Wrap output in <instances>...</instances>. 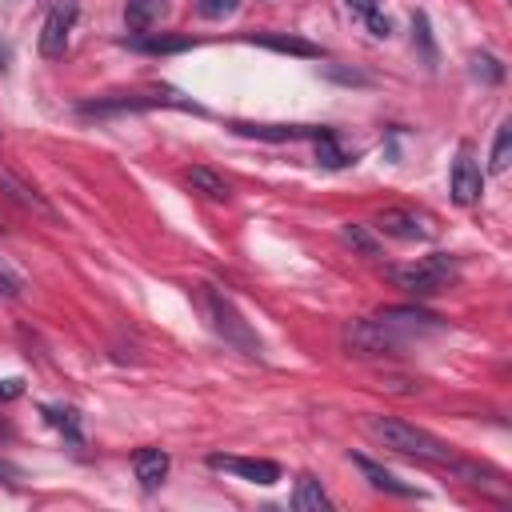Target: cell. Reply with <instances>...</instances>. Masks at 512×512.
I'll return each instance as SVG.
<instances>
[{"label":"cell","mask_w":512,"mask_h":512,"mask_svg":"<svg viewBox=\"0 0 512 512\" xmlns=\"http://www.w3.org/2000/svg\"><path fill=\"white\" fill-rule=\"evenodd\" d=\"M364 20H368L372 36H388V32H392V20H388V16H380V12H368Z\"/></svg>","instance_id":"4316f807"},{"label":"cell","mask_w":512,"mask_h":512,"mask_svg":"<svg viewBox=\"0 0 512 512\" xmlns=\"http://www.w3.org/2000/svg\"><path fill=\"white\" fill-rule=\"evenodd\" d=\"M184 184H188L192 192L208 196V200H228V196H232V184H228L220 172L204 168V164H192V168H184Z\"/></svg>","instance_id":"9a60e30c"},{"label":"cell","mask_w":512,"mask_h":512,"mask_svg":"<svg viewBox=\"0 0 512 512\" xmlns=\"http://www.w3.org/2000/svg\"><path fill=\"white\" fill-rule=\"evenodd\" d=\"M0 296H20V280H16V276H8V272H4V264H0Z\"/></svg>","instance_id":"f1b7e54d"},{"label":"cell","mask_w":512,"mask_h":512,"mask_svg":"<svg viewBox=\"0 0 512 512\" xmlns=\"http://www.w3.org/2000/svg\"><path fill=\"white\" fill-rule=\"evenodd\" d=\"M196 304H200L208 328H212L228 348H236V352L248 356V360H260V356H264L260 336L252 332V324L236 312V304H232L220 288H212V284H196Z\"/></svg>","instance_id":"7a4b0ae2"},{"label":"cell","mask_w":512,"mask_h":512,"mask_svg":"<svg viewBox=\"0 0 512 512\" xmlns=\"http://www.w3.org/2000/svg\"><path fill=\"white\" fill-rule=\"evenodd\" d=\"M124 44L136 52H184V48H192L188 36H128Z\"/></svg>","instance_id":"d6986e66"},{"label":"cell","mask_w":512,"mask_h":512,"mask_svg":"<svg viewBox=\"0 0 512 512\" xmlns=\"http://www.w3.org/2000/svg\"><path fill=\"white\" fill-rule=\"evenodd\" d=\"M412 44L420 48L424 64L436 68V40H432V28H428V16L424 12H412Z\"/></svg>","instance_id":"ffe728a7"},{"label":"cell","mask_w":512,"mask_h":512,"mask_svg":"<svg viewBox=\"0 0 512 512\" xmlns=\"http://www.w3.org/2000/svg\"><path fill=\"white\" fill-rule=\"evenodd\" d=\"M464 484H472V488H480V492H496V496H508V484H504V476L496 472V468H484V464H476V460H456L452 456V464H448Z\"/></svg>","instance_id":"4fadbf2b"},{"label":"cell","mask_w":512,"mask_h":512,"mask_svg":"<svg viewBox=\"0 0 512 512\" xmlns=\"http://www.w3.org/2000/svg\"><path fill=\"white\" fill-rule=\"evenodd\" d=\"M352 464L360 468V476L376 488V492H388V496H416V488L412 484H404V480H396L388 468H380L376 460H368V456H352Z\"/></svg>","instance_id":"5bb4252c"},{"label":"cell","mask_w":512,"mask_h":512,"mask_svg":"<svg viewBox=\"0 0 512 512\" xmlns=\"http://www.w3.org/2000/svg\"><path fill=\"white\" fill-rule=\"evenodd\" d=\"M0 196H4V200H12L20 212H28V216L44 220V224H60V212L44 200V192H40L32 180H24L8 160H0Z\"/></svg>","instance_id":"5b68a950"},{"label":"cell","mask_w":512,"mask_h":512,"mask_svg":"<svg viewBox=\"0 0 512 512\" xmlns=\"http://www.w3.org/2000/svg\"><path fill=\"white\" fill-rule=\"evenodd\" d=\"M44 416H48V424H56L72 444H80V428H76V412H72V408H44Z\"/></svg>","instance_id":"d4e9b609"},{"label":"cell","mask_w":512,"mask_h":512,"mask_svg":"<svg viewBox=\"0 0 512 512\" xmlns=\"http://www.w3.org/2000/svg\"><path fill=\"white\" fill-rule=\"evenodd\" d=\"M376 228L392 240H428L432 236V224L412 208H384L376 216Z\"/></svg>","instance_id":"9c48e42d"},{"label":"cell","mask_w":512,"mask_h":512,"mask_svg":"<svg viewBox=\"0 0 512 512\" xmlns=\"http://www.w3.org/2000/svg\"><path fill=\"white\" fill-rule=\"evenodd\" d=\"M252 44L260 48H272V52H288V56H304V60H316L320 48L300 40V36H280V32H264V36H252Z\"/></svg>","instance_id":"ac0fdd59"},{"label":"cell","mask_w":512,"mask_h":512,"mask_svg":"<svg viewBox=\"0 0 512 512\" xmlns=\"http://www.w3.org/2000/svg\"><path fill=\"white\" fill-rule=\"evenodd\" d=\"M132 472H136V480H140L144 492L160 488L164 476H168V452L164 448H136L132 452Z\"/></svg>","instance_id":"7c38bea8"},{"label":"cell","mask_w":512,"mask_h":512,"mask_svg":"<svg viewBox=\"0 0 512 512\" xmlns=\"http://www.w3.org/2000/svg\"><path fill=\"white\" fill-rule=\"evenodd\" d=\"M508 160H512V128L508 124H500L496 128V140H492V156H488V172H504L508 168Z\"/></svg>","instance_id":"7402d4cb"},{"label":"cell","mask_w":512,"mask_h":512,"mask_svg":"<svg viewBox=\"0 0 512 512\" xmlns=\"http://www.w3.org/2000/svg\"><path fill=\"white\" fill-rule=\"evenodd\" d=\"M340 340H344V348H348L352 356H360V360L396 356V352L404 348V340H400L396 332H388L376 316H356V320H348V324L340 328Z\"/></svg>","instance_id":"277c9868"},{"label":"cell","mask_w":512,"mask_h":512,"mask_svg":"<svg viewBox=\"0 0 512 512\" xmlns=\"http://www.w3.org/2000/svg\"><path fill=\"white\" fill-rule=\"evenodd\" d=\"M472 76L484 80V84H500L504 80V64L496 56H488V52H476L472 56Z\"/></svg>","instance_id":"cb8c5ba5"},{"label":"cell","mask_w":512,"mask_h":512,"mask_svg":"<svg viewBox=\"0 0 512 512\" xmlns=\"http://www.w3.org/2000/svg\"><path fill=\"white\" fill-rule=\"evenodd\" d=\"M364 428H368V436L376 444H384V448H392L400 456H412V460L452 464V456H456L440 436H432V432H424V428H416L408 420H396V416H368Z\"/></svg>","instance_id":"6da1fadb"},{"label":"cell","mask_w":512,"mask_h":512,"mask_svg":"<svg viewBox=\"0 0 512 512\" xmlns=\"http://www.w3.org/2000/svg\"><path fill=\"white\" fill-rule=\"evenodd\" d=\"M208 464L212 468H220V472H232V476H240V480H248V484H276L280 480V464L276 460H252V456H208Z\"/></svg>","instance_id":"30bf717a"},{"label":"cell","mask_w":512,"mask_h":512,"mask_svg":"<svg viewBox=\"0 0 512 512\" xmlns=\"http://www.w3.org/2000/svg\"><path fill=\"white\" fill-rule=\"evenodd\" d=\"M240 8V0H200L196 4V12L204 16V20H224V16H232Z\"/></svg>","instance_id":"484cf974"},{"label":"cell","mask_w":512,"mask_h":512,"mask_svg":"<svg viewBox=\"0 0 512 512\" xmlns=\"http://www.w3.org/2000/svg\"><path fill=\"white\" fill-rule=\"evenodd\" d=\"M232 128L240 136H256V140H316L328 132V128H312V124H244V120H236Z\"/></svg>","instance_id":"8fae6325"},{"label":"cell","mask_w":512,"mask_h":512,"mask_svg":"<svg viewBox=\"0 0 512 512\" xmlns=\"http://www.w3.org/2000/svg\"><path fill=\"white\" fill-rule=\"evenodd\" d=\"M448 192L456 204H476L480 192H484V172L476 164V152L472 144H460L456 148V160H452V176H448Z\"/></svg>","instance_id":"52a82bcc"},{"label":"cell","mask_w":512,"mask_h":512,"mask_svg":"<svg viewBox=\"0 0 512 512\" xmlns=\"http://www.w3.org/2000/svg\"><path fill=\"white\" fill-rule=\"evenodd\" d=\"M344 4H348L356 16H368V12H376V4H380V0H344Z\"/></svg>","instance_id":"f546056e"},{"label":"cell","mask_w":512,"mask_h":512,"mask_svg":"<svg viewBox=\"0 0 512 512\" xmlns=\"http://www.w3.org/2000/svg\"><path fill=\"white\" fill-rule=\"evenodd\" d=\"M24 392V380H0V404H8V400H16Z\"/></svg>","instance_id":"83f0119b"},{"label":"cell","mask_w":512,"mask_h":512,"mask_svg":"<svg viewBox=\"0 0 512 512\" xmlns=\"http://www.w3.org/2000/svg\"><path fill=\"white\" fill-rule=\"evenodd\" d=\"M168 12V0H124V24L132 32H148Z\"/></svg>","instance_id":"2e32d148"},{"label":"cell","mask_w":512,"mask_h":512,"mask_svg":"<svg viewBox=\"0 0 512 512\" xmlns=\"http://www.w3.org/2000/svg\"><path fill=\"white\" fill-rule=\"evenodd\" d=\"M340 236H344V244H352L360 256H380V244H376V236H372L364 224H344Z\"/></svg>","instance_id":"603a6c76"},{"label":"cell","mask_w":512,"mask_h":512,"mask_svg":"<svg viewBox=\"0 0 512 512\" xmlns=\"http://www.w3.org/2000/svg\"><path fill=\"white\" fill-rule=\"evenodd\" d=\"M72 24H76V4H72V0H68V4H56V8L44 16V24H40V40H36L44 60H60V56L68 52Z\"/></svg>","instance_id":"ba28073f"},{"label":"cell","mask_w":512,"mask_h":512,"mask_svg":"<svg viewBox=\"0 0 512 512\" xmlns=\"http://www.w3.org/2000/svg\"><path fill=\"white\" fill-rule=\"evenodd\" d=\"M316 160L324 164V168H344V164H352V156L336 144V132L328 128L324 136H316Z\"/></svg>","instance_id":"44dd1931"},{"label":"cell","mask_w":512,"mask_h":512,"mask_svg":"<svg viewBox=\"0 0 512 512\" xmlns=\"http://www.w3.org/2000/svg\"><path fill=\"white\" fill-rule=\"evenodd\" d=\"M384 276H388L396 288H404L408 296L424 300V296L444 292V288L456 280V260H452L448 252H432V256H420V260H412V264H388Z\"/></svg>","instance_id":"3957f363"},{"label":"cell","mask_w":512,"mask_h":512,"mask_svg":"<svg viewBox=\"0 0 512 512\" xmlns=\"http://www.w3.org/2000/svg\"><path fill=\"white\" fill-rule=\"evenodd\" d=\"M376 320H380L388 332H396L400 340L428 336V332H440V328H444V320H440L436 312H424V308H416V304H388V308L376 312Z\"/></svg>","instance_id":"8992f818"},{"label":"cell","mask_w":512,"mask_h":512,"mask_svg":"<svg viewBox=\"0 0 512 512\" xmlns=\"http://www.w3.org/2000/svg\"><path fill=\"white\" fill-rule=\"evenodd\" d=\"M292 508H296V512H328V508H332V500H328V492L320 488V480L304 472V476L296 480V492H292Z\"/></svg>","instance_id":"e0dca14e"}]
</instances>
